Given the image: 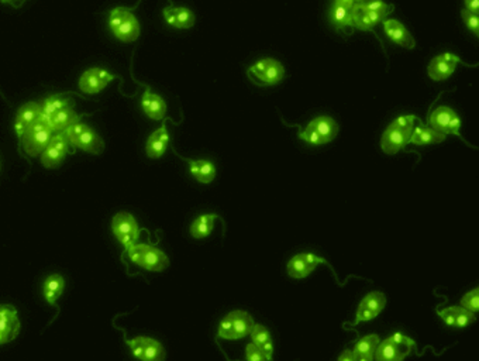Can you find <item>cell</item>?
<instances>
[{
    "mask_svg": "<svg viewBox=\"0 0 479 361\" xmlns=\"http://www.w3.org/2000/svg\"><path fill=\"white\" fill-rule=\"evenodd\" d=\"M417 121L413 115H405L392 121L381 137V148L385 154H396L403 150L410 140L415 123Z\"/></svg>",
    "mask_w": 479,
    "mask_h": 361,
    "instance_id": "obj_1",
    "label": "cell"
},
{
    "mask_svg": "<svg viewBox=\"0 0 479 361\" xmlns=\"http://www.w3.org/2000/svg\"><path fill=\"white\" fill-rule=\"evenodd\" d=\"M134 9L130 7H115L109 14V27L113 35L123 43H134L138 40L141 27L135 17Z\"/></svg>",
    "mask_w": 479,
    "mask_h": 361,
    "instance_id": "obj_2",
    "label": "cell"
},
{
    "mask_svg": "<svg viewBox=\"0 0 479 361\" xmlns=\"http://www.w3.org/2000/svg\"><path fill=\"white\" fill-rule=\"evenodd\" d=\"M64 134L74 148H79L95 155L102 154L105 150V141L102 140V137L91 126L82 121L65 128Z\"/></svg>",
    "mask_w": 479,
    "mask_h": 361,
    "instance_id": "obj_3",
    "label": "cell"
},
{
    "mask_svg": "<svg viewBox=\"0 0 479 361\" xmlns=\"http://www.w3.org/2000/svg\"><path fill=\"white\" fill-rule=\"evenodd\" d=\"M127 254L134 264L140 265L147 271L161 272L167 270L169 265L167 254L151 244L134 243L130 247H127Z\"/></svg>",
    "mask_w": 479,
    "mask_h": 361,
    "instance_id": "obj_4",
    "label": "cell"
},
{
    "mask_svg": "<svg viewBox=\"0 0 479 361\" xmlns=\"http://www.w3.org/2000/svg\"><path fill=\"white\" fill-rule=\"evenodd\" d=\"M416 348L413 339L402 335L395 333L379 342L373 359L376 361H402L405 360Z\"/></svg>",
    "mask_w": 479,
    "mask_h": 361,
    "instance_id": "obj_5",
    "label": "cell"
},
{
    "mask_svg": "<svg viewBox=\"0 0 479 361\" xmlns=\"http://www.w3.org/2000/svg\"><path fill=\"white\" fill-rule=\"evenodd\" d=\"M339 135V124L330 116H319L299 133V138L312 145H323Z\"/></svg>",
    "mask_w": 479,
    "mask_h": 361,
    "instance_id": "obj_6",
    "label": "cell"
},
{
    "mask_svg": "<svg viewBox=\"0 0 479 361\" xmlns=\"http://www.w3.org/2000/svg\"><path fill=\"white\" fill-rule=\"evenodd\" d=\"M52 135H54L52 128L50 127L48 121L41 116L40 121L34 123L23 134V137L20 138V144L26 155L34 158V157L41 155V152L45 150Z\"/></svg>",
    "mask_w": 479,
    "mask_h": 361,
    "instance_id": "obj_7",
    "label": "cell"
},
{
    "mask_svg": "<svg viewBox=\"0 0 479 361\" xmlns=\"http://www.w3.org/2000/svg\"><path fill=\"white\" fill-rule=\"evenodd\" d=\"M254 325V319L248 312L233 311L222 321L218 335L225 340H240L249 336Z\"/></svg>",
    "mask_w": 479,
    "mask_h": 361,
    "instance_id": "obj_8",
    "label": "cell"
},
{
    "mask_svg": "<svg viewBox=\"0 0 479 361\" xmlns=\"http://www.w3.org/2000/svg\"><path fill=\"white\" fill-rule=\"evenodd\" d=\"M248 78L259 87H272L282 82L285 77L283 65L275 58H264L251 65L247 71Z\"/></svg>",
    "mask_w": 479,
    "mask_h": 361,
    "instance_id": "obj_9",
    "label": "cell"
},
{
    "mask_svg": "<svg viewBox=\"0 0 479 361\" xmlns=\"http://www.w3.org/2000/svg\"><path fill=\"white\" fill-rule=\"evenodd\" d=\"M320 264H326L333 271V274L336 275L334 268L329 264V261L325 260L323 257L313 254V252H299V254L293 255L286 264V271H288V275L291 278L303 279L308 275H310Z\"/></svg>",
    "mask_w": 479,
    "mask_h": 361,
    "instance_id": "obj_10",
    "label": "cell"
},
{
    "mask_svg": "<svg viewBox=\"0 0 479 361\" xmlns=\"http://www.w3.org/2000/svg\"><path fill=\"white\" fill-rule=\"evenodd\" d=\"M69 147L71 144L64 131H57V134L51 137L45 150L41 152V164L48 170L60 167L68 155Z\"/></svg>",
    "mask_w": 479,
    "mask_h": 361,
    "instance_id": "obj_11",
    "label": "cell"
},
{
    "mask_svg": "<svg viewBox=\"0 0 479 361\" xmlns=\"http://www.w3.org/2000/svg\"><path fill=\"white\" fill-rule=\"evenodd\" d=\"M125 343L131 349V353L134 355V357H137L138 360L162 361L165 359L164 346L152 338L138 336L130 340L125 339Z\"/></svg>",
    "mask_w": 479,
    "mask_h": 361,
    "instance_id": "obj_12",
    "label": "cell"
},
{
    "mask_svg": "<svg viewBox=\"0 0 479 361\" xmlns=\"http://www.w3.org/2000/svg\"><path fill=\"white\" fill-rule=\"evenodd\" d=\"M429 124L430 127H433L434 130L449 135V134H454L460 138H463V135L460 134V128L463 126L460 116L456 113V111H453L449 106H439L436 108L430 118H429Z\"/></svg>",
    "mask_w": 479,
    "mask_h": 361,
    "instance_id": "obj_13",
    "label": "cell"
},
{
    "mask_svg": "<svg viewBox=\"0 0 479 361\" xmlns=\"http://www.w3.org/2000/svg\"><path fill=\"white\" fill-rule=\"evenodd\" d=\"M115 238L127 248L140 239V228L134 216L128 212H119L112 221Z\"/></svg>",
    "mask_w": 479,
    "mask_h": 361,
    "instance_id": "obj_14",
    "label": "cell"
},
{
    "mask_svg": "<svg viewBox=\"0 0 479 361\" xmlns=\"http://www.w3.org/2000/svg\"><path fill=\"white\" fill-rule=\"evenodd\" d=\"M116 77L113 74H111L109 71L95 67V68H89L86 70L81 78H79V89L84 94L88 95H96L99 92H102L112 81H115Z\"/></svg>",
    "mask_w": 479,
    "mask_h": 361,
    "instance_id": "obj_15",
    "label": "cell"
},
{
    "mask_svg": "<svg viewBox=\"0 0 479 361\" xmlns=\"http://www.w3.org/2000/svg\"><path fill=\"white\" fill-rule=\"evenodd\" d=\"M461 62V58L453 52H444V54H440L437 57H434L429 67H427V75L430 79L436 81V82H440V81H446L449 79L457 65Z\"/></svg>",
    "mask_w": 479,
    "mask_h": 361,
    "instance_id": "obj_16",
    "label": "cell"
},
{
    "mask_svg": "<svg viewBox=\"0 0 479 361\" xmlns=\"http://www.w3.org/2000/svg\"><path fill=\"white\" fill-rule=\"evenodd\" d=\"M385 305H386V296L383 292H379V291L369 292L359 302L356 321L354 323H351V326L359 325L361 322H368V321L375 319L383 311Z\"/></svg>",
    "mask_w": 479,
    "mask_h": 361,
    "instance_id": "obj_17",
    "label": "cell"
},
{
    "mask_svg": "<svg viewBox=\"0 0 479 361\" xmlns=\"http://www.w3.org/2000/svg\"><path fill=\"white\" fill-rule=\"evenodd\" d=\"M20 332V321L14 306L0 305V345L13 342Z\"/></svg>",
    "mask_w": 479,
    "mask_h": 361,
    "instance_id": "obj_18",
    "label": "cell"
},
{
    "mask_svg": "<svg viewBox=\"0 0 479 361\" xmlns=\"http://www.w3.org/2000/svg\"><path fill=\"white\" fill-rule=\"evenodd\" d=\"M162 16L168 26L179 30H186L195 26L196 17L195 13L188 7H178L174 4L167 6L162 10Z\"/></svg>",
    "mask_w": 479,
    "mask_h": 361,
    "instance_id": "obj_19",
    "label": "cell"
},
{
    "mask_svg": "<svg viewBox=\"0 0 479 361\" xmlns=\"http://www.w3.org/2000/svg\"><path fill=\"white\" fill-rule=\"evenodd\" d=\"M41 105L37 102H27L23 105L16 115L14 121V130L18 138L23 137V134L37 121L41 119Z\"/></svg>",
    "mask_w": 479,
    "mask_h": 361,
    "instance_id": "obj_20",
    "label": "cell"
},
{
    "mask_svg": "<svg viewBox=\"0 0 479 361\" xmlns=\"http://www.w3.org/2000/svg\"><path fill=\"white\" fill-rule=\"evenodd\" d=\"M169 141H171V137H169V133H168V128H167V121H164L161 124V127L157 128L155 131H152L150 134V137L147 138L145 152H147L148 158H151V160L161 158L165 154L167 148L169 147Z\"/></svg>",
    "mask_w": 479,
    "mask_h": 361,
    "instance_id": "obj_21",
    "label": "cell"
},
{
    "mask_svg": "<svg viewBox=\"0 0 479 361\" xmlns=\"http://www.w3.org/2000/svg\"><path fill=\"white\" fill-rule=\"evenodd\" d=\"M383 31L390 38V41H393L395 44L403 48L413 50L416 47V41L413 35L399 20H395V18L383 20Z\"/></svg>",
    "mask_w": 479,
    "mask_h": 361,
    "instance_id": "obj_22",
    "label": "cell"
},
{
    "mask_svg": "<svg viewBox=\"0 0 479 361\" xmlns=\"http://www.w3.org/2000/svg\"><path fill=\"white\" fill-rule=\"evenodd\" d=\"M141 109L151 121H162L167 115V102L164 98L147 88L141 98Z\"/></svg>",
    "mask_w": 479,
    "mask_h": 361,
    "instance_id": "obj_23",
    "label": "cell"
},
{
    "mask_svg": "<svg viewBox=\"0 0 479 361\" xmlns=\"http://www.w3.org/2000/svg\"><path fill=\"white\" fill-rule=\"evenodd\" d=\"M330 20H332V24L336 27V30L344 33L346 35L354 34L356 28L353 24V16H351L350 6L334 1L330 9Z\"/></svg>",
    "mask_w": 479,
    "mask_h": 361,
    "instance_id": "obj_24",
    "label": "cell"
},
{
    "mask_svg": "<svg viewBox=\"0 0 479 361\" xmlns=\"http://www.w3.org/2000/svg\"><path fill=\"white\" fill-rule=\"evenodd\" d=\"M440 318L451 328H457V329H463L470 326L473 322H475V316L474 312L460 306H450L446 309L439 311Z\"/></svg>",
    "mask_w": 479,
    "mask_h": 361,
    "instance_id": "obj_25",
    "label": "cell"
},
{
    "mask_svg": "<svg viewBox=\"0 0 479 361\" xmlns=\"http://www.w3.org/2000/svg\"><path fill=\"white\" fill-rule=\"evenodd\" d=\"M417 121H419V124L415 126L412 135H410V140H409V144L423 147V145L439 144V143H443L446 140V137H447L446 134L434 130L430 126L423 124L420 119H417Z\"/></svg>",
    "mask_w": 479,
    "mask_h": 361,
    "instance_id": "obj_26",
    "label": "cell"
},
{
    "mask_svg": "<svg viewBox=\"0 0 479 361\" xmlns=\"http://www.w3.org/2000/svg\"><path fill=\"white\" fill-rule=\"evenodd\" d=\"M189 164V171L192 177L201 184H210L216 177V167L209 160H189L181 157Z\"/></svg>",
    "mask_w": 479,
    "mask_h": 361,
    "instance_id": "obj_27",
    "label": "cell"
},
{
    "mask_svg": "<svg viewBox=\"0 0 479 361\" xmlns=\"http://www.w3.org/2000/svg\"><path fill=\"white\" fill-rule=\"evenodd\" d=\"M64 288H65V279H64L62 275H60V274L48 275L44 281V285H43V294H44L45 301L50 305L55 306L57 301L61 298V295L64 292Z\"/></svg>",
    "mask_w": 479,
    "mask_h": 361,
    "instance_id": "obj_28",
    "label": "cell"
},
{
    "mask_svg": "<svg viewBox=\"0 0 479 361\" xmlns=\"http://www.w3.org/2000/svg\"><path fill=\"white\" fill-rule=\"evenodd\" d=\"M45 121H48V124L52 128V131L57 133V131H64L69 126L82 121V118H81V115H78L75 112L74 106H68V108H64V109L58 111L50 119H45Z\"/></svg>",
    "mask_w": 479,
    "mask_h": 361,
    "instance_id": "obj_29",
    "label": "cell"
},
{
    "mask_svg": "<svg viewBox=\"0 0 479 361\" xmlns=\"http://www.w3.org/2000/svg\"><path fill=\"white\" fill-rule=\"evenodd\" d=\"M249 336H251V342L255 343L262 350V353L265 355L266 361L272 360V356H274V343H272L271 333L268 332V329L265 326H262V325H254Z\"/></svg>",
    "mask_w": 479,
    "mask_h": 361,
    "instance_id": "obj_30",
    "label": "cell"
},
{
    "mask_svg": "<svg viewBox=\"0 0 479 361\" xmlns=\"http://www.w3.org/2000/svg\"><path fill=\"white\" fill-rule=\"evenodd\" d=\"M381 339L378 335H368L359 339L353 350L354 361H372Z\"/></svg>",
    "mask_w": 479,
    "mask_h": 361,
    "instance_id": "obj_31",
    "label": "cell"
},
{
    "mask_svg": "<svg viewBox=\"0 0 479 361\" xmlns=\"http://www.w3.org/2000/svg\"><path fill=\"white\" fill-rule=\"evenodd\" d=\"M218 221V215L206 213L196 218L191 225V235L195 239H206L210 236L215 228V222Z\"/></svg>",
    "mask_w": 479,
    "mask_h": 361,
    "instance_id": "obj_32",
    "label": "cell"
},
{
    "mask_svg": "<svg viewBox=\"0 0 479 361\" xmlns=\"http://www.w3.org/2000/svg\"><path fill=\"white\" fill-rule=\"evenodd\" d=\"M368 13H369V17L373 23V26L376 27L379 23H382L395 9L393 4H388L386 1L383 0H368L364 3Z\"/></svg>",
    "mask_w": 479,
    "mask_h": 361,
    "instance_id": "obj_33",
    "label": "cell"
},
{
    "mask_svg": "<svg viewBox=\"0 0 479 361\" xmlns=\"http://www.w3.org/2000/svg\"><path fill=\"white\" fill-rule=\"evenodd\" d=\"M72 106V99L65 98L64 95H52L47 98L41 105V115L44 119H50L58 111Z\"/></svg>",
    "mask_w": 479,
    "mask_h": 361,
    "instance_id": "obj_34",
    "label": "cell"
},
{
    "mask_svg": "<svg viewBox=\"0 0 479 361\" xmlns=\"http://www.w3.org/2000/svg\"><path fill=\"white\" fill-rule=\"evenodd\" d=\"M351 16H353V24L354 28L361 31H372L373 33V23L369 17V13L364 3H354L351 6Z\"/></svg>",
    "mask_w": 479,
    "mask_h": 361,
    "instance_id": "obj_35",
    "label": "cell"
},
{
    "mask_svg": "<svg viewBox=\"0 0 479 361\" xmlns=\"http://www.w3.org/2000/svg\"><path fill=\"white\" fill-rule=\"evenodd\" d=\"M461 306L463 308H466V309H468V311H471V312H474V313H477L479 311V289L478 288H475V289H473V291H470V292H467L464 296H463V299H461Z\"/></svg>",
    "mask_w": 479,
    "mask_h": 361,
    "instance_id": "obj_36",
    "label": "cell"
},
{
    "mask_svg": "<svg viewBox=\"0 0 479 361\" xmlns=\"http://www.w3.org/2000/svg\"><path fill=\"white\" fill-rule=\"evenodd\" d=\"M461 17H463V20H464V23H466V26L475 34V35H478L479 34V16L478 13H473V11H470V10H467V9H463L461 10Z\"/></svg>",
    "mask_w": 479,
    "mask_h": 361,
    "instance_id": "obj_37",
    "label": "cell"
},
{
    "mask_svg": "<svg viewBox=\"0 0 479 361\" xmlns=\"http://www.w3.org/2000/svg\"><path fill=\"white\" fill-rule=\"evenodd\" d=\"M245 359L248 361H266L265 355L255 343H248L245 348Z\"/></svg>",
    "mask_w": 479,
    "mask_h": 361,
    "instance_id": "obj_38",
    "label": "cell"
},
{
    "mask_svg": "<svg viewBox=\"0 0 479 361\" xmlns=\"http://www.w3.org/2000/svg\"><path fill=\"white\" fill-rule=\"evenodd\" d=\"M466 3V9L473 11V13H478L479 11V0H464Z\"/></svg>",
    "mask_w": 479,
    "mask_h": 361,
    "instance_id": "obj_39",
    "label": "cell"
},
{
    "mask_svg": "<svg viewBox=\"0 0 479 361\" xmlns=\"http://www.w3.org/2000/svg\"><path fill=\"white\" fill-rule=\"evenodd\" d=\"M339 361H354L353 350H344L343 355L339 357Z\"/></svg>",
    "mask_w": 479,
    "mask_h": 361,
    "instance_id": "obj_40",
    "label": "cell"
},
{
    "mask_svg": "<svg viewBox=\"0 0 479 361\" xmlns=\"http://www.w3.org/2000/svg\"><path fill=\"white\" fill-rule=\"evenodd\" d=\"M334 1H339V3H343V4H346V6H353L354 3H356V0H334Z\"/></svg>",
    "mask_w": 479,
    "mask_h": 361,
    "instance_id": "obj_41",
    "label": "cell"
},
{
    "mask_svg": "<svg viewBox=\"0 0 479 361\" xmlns=\"http://www.w3.org/2000/svg\"><path fill=\"white\" fill-rule=\"evenodd\" d=\"M1 3H14L16 0H0Z\"/></svg>",
    "mask_w": 479,
    "mask_h": 361,
    "instance_id": "obj_42",
    "label": "cell"
},
{
    "mask_svg": "<svg viewBox=\"0 0 479 361\" xmlns=\"http://www.w3.org/2000/svg\"><path fill=\"white\" fill-rule=\"evenodd\" d=\"M365 1H368V0H356V3H365Z\"/></svg>",
    "mask_w": 479,
    "mask_h": 361,
    "instance_id": "obj_43",
    "label": "cell"
}]
</instances>
